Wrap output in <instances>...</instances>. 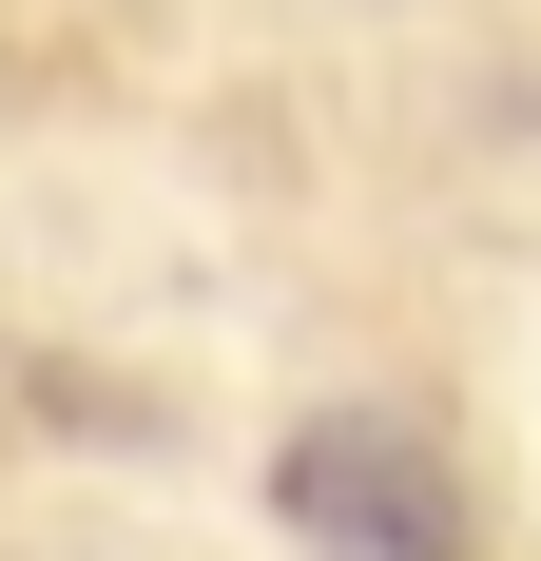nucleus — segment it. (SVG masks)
Here are the masks:
<instances>
[{
  "label": "nucleus",
  "instance_id": "1",
  "mask_svg": "<svg viewBox=\"0 0 541 561\" xmlns=\"http://www.w3.org/2000/svg\"><path fill=\"white\" fill-rule=\"evenodd\" d=\"M270 523L310 561H464V484H445L406 426H368V407H329V426L270 446Z\"/></svg>",
  "mask_w": 541,
  "mask_h": 561
}]
</instances>
